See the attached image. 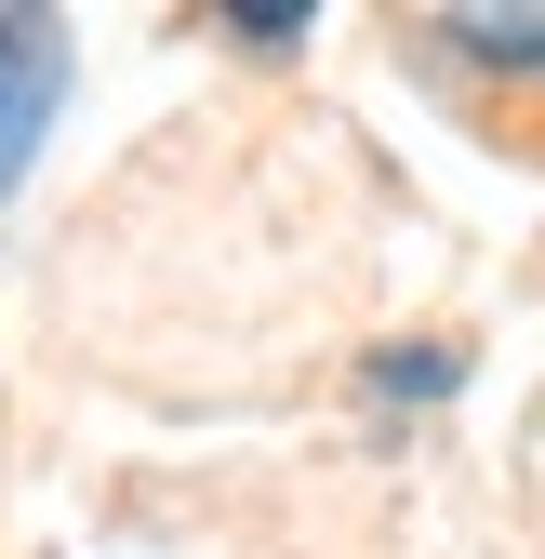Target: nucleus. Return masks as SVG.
Listing matches in <instances>:
<instances>
[{
    "mask_svg": "<svg viewBox=\"0 0 545 559\" xmlns=\"http://www.w3.org/2000/svg\"><path fill=\"white\" fill-rule=\"evenodd\" d=\"M53 81H66V27L53 14H0V187L27 174L40 120H53Z\"/></svg>",
    "mask_w": 545,
    "mask_h": 559,
    "instance_id": "obj_1",
    "label": "nucleus"
},
{
    "mask_svg": "<svg viewBox=\"0 0 545 559\" xmlns=\"http://www.w3.org/2000/svg\"><path fill=\"white\" fill-rule=\"evenodd\" d=\"M439 40H452L465 67L532 81V67H545V0H465V14H439Z\"/></svg>",
    "mask_w": 545,
    "mask_h": 559,
    "instance_id": "obj_2",
    "label": "nucleus"
}]
</instances>
